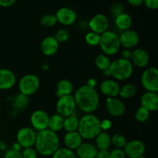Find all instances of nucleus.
<instances>
[{"label": "nucleus", "instance_id": "nucleus-1", "mask_svg": "<svg viewBox=\"0 0 158 158\" xmlns=\"http://www.w3.org/2000/svg\"><path fill=\"white\" fill-rule=\"evenodd\" d=\"M73 97L76 105L86 114H91L98 108L100 98L95 88L83 85L76 91Z\"/></svg>", "mask_w": 158, "mask_h": 158}, {"label": "nucleus", "instance_id": "nucleus-2", "mask_svg": "<svg viewBox=\"0 0 158 158\" xmlns=\"http://www.w3.org/2000/svg\"><path fill=\"white\" fill-rule=\"evenodd\" d=\"M35 151L41 155L52 156L60 148V139L56 133L49 129L39 131L35 142Z\"/></svg>", "mask_w": 158, "mask_h": 158}, {"label": "nucleus", "instance_id": "nucleus-3", "mask_svg": "<svg viewBox=\"0 0 158 158\" xmlns=\"http://www.w3.org/2000/svg\"><path fill=\"white\" fill-rule=\"evenodd\" d=\"M102 131L100 120L98 117L91 114H86L79 120L77 132L82 138L85 140H92Z\"/></svg>", "mask_w": 158, "mask_h": 158}, {"label": "nucleus", "instance_id": "nucleus-4", "mask_svg": "<svg viewBox=\"0 0 158 158\" xmlns=\"http://www.w3.org/2000/svg\"><path fill=\"white\" fill-rule=\"evenodd\" d=\"M110 75L117 80H126L132 76L134 66L131 60L120 58L110 63Z\"/></svg>", "mask_w": 158, "mask_h": 158}, {"label": "nucleus", "instance_id": "nucleus-5", "mask_svg": "<svg viewBox=\"0 0 158 158\" xmlns=\"http://www.w3.org/2000/svg\"><path fill=\"white\" fill-rule=\"evenodd\" d=\"M99 46L106 56H113L117 53L120 48L119 35L113 31L106 30L100 34Z\"/></svg>", "mask_w": 158, "mask_h": 158}, {"label": "nucleus", "instance_id": "nucleus-6", "mask_svg": "<svg viewBox=\"0 0 158 158\" xmlns=\"http://www.w3.org/2000/svg\"><path fill=\"white\" fill-rule=\"evenodd\" d=\"M40 86V80L34 74H27L20 79L19 82V89L20 94L27 97L35 94Z\"/></svg>", "mask_w": 158, "mask_h": 158}, {"label": "nucleus", "instance_id": "nucleus-7", "mask_svg": "<svg viewBox=\"0 0 158 158\" xmlns=\"http://www.w3.org/2000/svg\"><path fill=\"white\" fill-rule=\"evenodd\" d=\"M141 84L148 92L157 93L158 69L156 67H148L141 76Z\"/></svg>", "mask_w": 158, "mask_h": 158}, {"label": "nucleus", "instance_id": "nucleus-8", "mask_svg": "<svg viewBox=\"0 0 158 158\" xmlns=\"http://www.w3.org/2000/svg\"><path fill=\"white\" fill-rule=\"evenodd\" d=\"M77 105L73 95H67L60 97L56 103L57 114L63 117V118L73 115L75 111Z\"/></svg>", "mask_w": 158, "mask_h": 158}, {"label": "nucleus", "instance_id": "nucleus-9", "mask_svg": "<svg viewBox=\"0 0 158 158\" xmlns=\"http://www.w3.org/2000/svg\"><path fill=\"white\" fill-rule=\"evenodd\" d=\"M36 133L30 127L20 128L16 134L17 143L23 148H32L35 145Z\"/></svg>", "mask_w": 158, "mask_h": 158}, {"label": "nucleus", "instance_id": "nucleus-10", "mask_svg": "<svg viewBox=\"0 0 158 158\" xmlns=\"http://www.w3.org/2000/svg\"><path fill=\"white\" fill-rule=\"evenodd\" d=\"M123 152L129 158H140L143 157L144 154L145 145L141 140H131L123 148Z\"/></svg>", "mask_w": 158, "mask_h": 158}, {"label": "nucleus", "instance_id": "nucleus-11", "mask_svg": "<svg viewBox=\"0 0 158 158\" xmlns=\"http://www.w3.org/2000/svg\"><path fill=\"white\" fill-rule=\"evenodd\" d=\"M49 116L46 111L42 110H37L34 111L30 117V122L32 127L35 131H41L48 128Z\"/></svg>", "mask_w": 158, "mask_h": 158}, {"label": "nucleus", "instance_id": "nucleus-12", "mask_svg": "<svg viewBox=\"0 0 158 158\" xmlns=\"http://www.w3.org/2000/svg\"><path fill=\"white\" fill-rule=\"evenodd\" d=\"M89 27L92 32L96 33L102 34L108 30L109 27V19L106 15L102 13H98L94 15L89 22Z\"/></svg>", "mask_w": 158, "mask_h": 158}, {"label": "nucleus", "instance_id": "nucleus-13", "mask_svg": "<svg viewBox=\"0 0 158 158\" xmlns=\"http://www.w3.org/2000/svg\"><path fill=\"white\" fill-rule=\"evenodd\" d=\"M55 15L57 19V23H60L63 26H70L73 24L77 18V15L75 11L69 7L60 8Z\"/></svg>", "mask_w": 158, "mask_h": 158}, {"label": "nucleus", "instance_id": "nucleus-14", "mask_svg": "<svg viewBox=\"0 0 158 158\" xmlns=\"http://www.w3.org/2000/svg\"><path fill=\"white\" fill-rule=\"evenodd\" d=\"M106 109L110 115L115 117H121L125 112V105L121 100L118 98H107L106 101Z\"/></svg>", "mask_w": 158, "mask_h": 158}, {"label": "nucleus", "instance_id": "nucleus-15", "mask_svg": "<svg viewBox=\"0 0 158 158\" xmlns=\"http://www.w3.org/2000/svg\"><path fill=\"white\" fill-rule=\"evenodd\" d=\"M119 39H120V46H122L128 49L135 47L139 43L138 34L137 32L131 29L123 31L120 35H119Z\"/></svg>", "mask_w": 158, "mask_h": 158}, {"label": "nucleus", "instance_id": "nucleus-16", "mask_svg": "<svg viewBox=\"0 0 158 158\" xmlns=\"http://www.w3.org/2000/svg\"><path fill=\"white\" fill-rule=\"evenodd\" d=\"M120 86L114 80H105L100 83V92L108 98H114L119 95Z\"/></svg>", "mask_w": 158, "mask_h": 158}, {"label": "nucleus", "instance_id": "nucleus-17", "mask_svg": "<svg viewBox=\"0 0 158 158\" xmlns=\"http://www.w3.org/2000/svg\"><path fill=\"white\" fill-rule=\"evenodd\" d=\"M131 60L133 66L139 68H144L149 62V55L146 50L142 48H138L131 52Z\"/></svg>", "mask_w": 158, "mask_h": 158}, {"label": "nucleus", "instance_id": "nucleus-18", "mask_svg": "<svg viewBox=\"0 0 158 158\" xmlns=\"http://www.w3.org/2000/svg\"><path fill=\"white\" fill-rule=\"evenodd\" d=\"M60 43L52 35L46 37L41 43V51L46 56L55 55L59 49Z\"/></svg>", "mask_w": 158, "mask_h": 158}, {"label": "nucleus", "instance_id": "nucleus-19", "mask_svg": "<svg viewBox=\"0 0 158 158\" xmlns=\"http://www.w3.org/2000/svg\"><path fill=\"white\" fill-rule=\"evenodd\" d=\"M141 106L150 112H154L158 109V96L157 93L146 92L140 98Z\"/></svg>", "mask_w": 158, "mask_h": 158}, {"label": "nucleus", "instance_id": "nucleus-20", "mask_svg": "<svg viewBox=\"0 0 158 158\" xmlns=\"http://www.w3.org/2000/svg\"><path fill=\"white\" fill-rule=\"evenodd\" d=\"M16 83V77L13 72L7 69H0V89H9Z\"/></svg>", "mask_w": 158, "mask_h": 158}, {"label": "nucleus", "instance_id": "nucleus-21", "mask_svg": "<svg viewBox=\"0 0 158 158\" xmlns=\"http://www.w3.org/2000/svg\"><path fill=\"white\" fill-rule=\"evenodd\" d=\"M63 143L66 148L73 151V150H77L79 146L83 143V138L77 131L67 132L63 138Z\"/></svg>", "mask_w": 158, "mask_h": 158}, {"label": "nucleus", "instance_id": "nucleus-22", "mask_svg": "<svg viewBox=\"0 0 158 158\" xmlns=\"http://www.w3.org/2000/svg\"><path fill=\"white\" fill-rule=\"evenodd\" d=\"M98 150L91 143H82L77 149V154L80 158H95Z\"/></svg>", "mask_w": 158, "mask_h": 158}, {"label": "nucleus", "instance_id": "nucleus-23", "mask_svg": "<svg viewBox=\"0 0 158 158\" xmlns=\"http://www.w3.org/2000/svg\"><path fill=\"white\" fill-rule=\"evenodd\" d=\"M111 145V137L107 132L102 131L95 137V146L98 151H108Z\"/></svg>", "mask_w": 158, "mask_h": 158}, {"label": "nucleus", "instance_id": "nucleus-24", "mask_svg": "<svg viewBox=\"0 0 158 158\" xmlns=\"http://www.w3.org/2000/svg\"><path fill=\"white\" fill-rule=\"evenodd\" d=\"M73 90V86L72 83L68 80H60L56 85V96L60 97H64V96L71 95Z\"/></svg>", "mask_w": 158, "mask_h": 158}, {"label": "nucleus", "instance_id": "nucleus-25", "mask_svg": "<svg viewBox=\"0 0 158 158\" xmlns=\"http://www.w3.org/2000/svg\"><path fill=\"white\" fill-rule=\"evenodd\" d=\"M115 25L120 30H127L132 25V18L129 14L123 12L115 17Z\"/></svg>", "mask_w": 158, "mask_h": 158}, {"label": "nucleus", "instance_id": "nucleus-26", "mask_svg": "<svg viewBox=\"0 0 158 158\" xmlns=\"http://www.w3.org/2000/svg\"><path fill=\"white\" fill-rule=\"evenodd\" d=\"M63 123L64 118L59 114H56L49 117V123H48V129L52 132H58L63 129Z\"/></svg>", "mask_w": 158, "mask_h": 158}, {"label": "nucleus", "instance_id": "nucleus-27", "mask_svg": "<svg viewBox=\"0 0 158 158\" xmlns=\"http://www.w3.org/2000/svg\"><path fill=\"white\" fill-rule=\"evenodd\" d=\"M79 127V119L76 116L71 115L64 118L63 129L66 132H74L77 131Z\"/></svg>", "mask_w": 158, "mask_h": 158}, {"label": "nucleus", "instance_id": "nucleus-28", "mask_svg": "<svg viewBox=\"0 0 158 158\" xmlns=\"http://www.w3.org/2000/svg\"><path fill=\"white\" fill-rule=\"evenodd\" d=\"M94 63L100 70L103 72L109 69L111 62L108 56L105 55V54H100L96 56L95 60H94Z\"/></svg>", "mask_w": 158, "mask_h": 158}, {"label": "nucleus", "instance_id": "nucleus-29", "mask_svg": "<svg viewBox=\"0 0 158 158\" xmlns=\"http://www.w3.org/2000/svg\"><path fill=\"white\" fill-rule=\"evenodd\" d=\"M137 92V88L134 84L127 83L120 89L119 95L123 99H130L134 97Z\"/></svg>", "mask_w": 158, "mask_h": 158}, {"label": "nucleus", "instance_id": "nucleus-30", "mask_svg": "<svg viewBox=\"0 0 158 158\" xmlns=\"http://www.w3.org/2000/svg\"><path fill=\"white\" fill-rule=\"evenodd\" d=\"M29 103V100L27 96L23 95V94H19L15 97L13 101V106L15 109L22 110L24 109Z\"/></svg>", "mask_w": 158, "mask_h": 158}, {"label": "nucleus", "instance_id": "nucleus-31", "mask_svg": "<svg viewBox=\"0 0 158 158\" xmlns=\"http://www.w3.org/2000/svg\"><path fill=\"white\" fill-rule=\"evenodd\" d=\"M52 158H77L73 151L66 148H59L52 155Z\"/></svg>", "mask_w": 158, "mask_h": 158}, {"label": "nucleus", "instance_id": "nucleus-32", "mask_svg": "<svg viewBox=\"0 0 158 158\" xmlns=\"http://www.w3.org/2000/svg\"><path fill=\"white\" fill-rule=\"evenodd\" d=\"M127 143L126 137L120 134H116L111 137V144L114 145L116 148L122 149Z\"/></svg>", "mask_w": 158, "mask_h": 158}, {"label": "nucleus", "instance_id": "nucleus-33", "mask_svg": "<svg viewBox=\"0 0 158 158\" xmlns=\"http://www.w3.org/2000/svg\"><path fill=\"white\" fill-rule=\"evenodd\" d=\"M135 120L140 123H144L149 119L150 117V111L143 108V106L137 108V110L135 112Z\"/></svg>", "mask_w": 158, "mask_h": 158}, {"label": "nucleus", "instance_id": "nucleus-34", "mask_svg": "<svg viewBox=\"0 0 158 158\" xmlns=\"http://www.w3.org/2000/svg\"><path fill=\"white\" fill-rule=\"evenodd\" d=\"M40 23L44 27H52L56 24L57 19L53 14H46L40 19Z\"/></svg>", "mask_w": 158, "mask_h": 158}, {"label": "nucleus", "instance_id": "nucleus-35", "mask_svg": "<svg viewBox=\"0 0 158 158\" xmlns=\"http://www.w3.org/2000/svg\"><path fill=\"white\" fill-rule=\"evenodd\" d=\"M100 38V35L90 31V32L86 33V36H85V41H86V43H87L88 45H89V46H95L99 45Z\"/></svg>", "mask_w": 158, "mask_h": 158}, {"label": "nucleus", "instance_id": "nucleus-36", "mask_svg": "<svg viewBox=\"0 0 158 158\" xmlns=\"http://www.w3.org/2000/svg\"><path fill=\"white\" fill-rule=\"evenodd\" d=\"M69 32L67 29H61L60 30L57 31L56 32L55 35V39L56 40V41L59 43H65V42L67 41L69 38Z\"/></svg>", "mask_w": 158, "mask_h": 158}, {"label": "nucleus", "instance_id": "nucleus-37", "mask_svg": "<svg viewBox=\"0 0 158 158\" xmlns=\"http://www.w3.org/2000/svg\"><path fill=\"white\" fill-rule=\"evenodd\" d=\"M110 12L113 17H117V15L123 12V7L121 4L118 2H115L112 5L110 8Z\"/></svg>", "mask_w": 158, "mask_h": 158}, {"label": "nucleus", "instance_id": "nucleus-38", "mask_svg": "<svg viewBox=\"0 0 158 158\" xmlns=\"http://www.w3.org/2000/svg\"><path fill=\"white\" fill-rule=\"evenodd\" d=\"M23 158H37L38 153L35 151V149L32 148H24V150L22 152Z\"/></svg>", "mask_w": 158, "mask_h": 158}, {"label": "nucleus", "instance_id": "nucleus-39", "mask_svg": "<svg viewBox=\"0 0 158 158\" xmlns=\"http://www.w3.org/2000/svg\"><path fill=\"white\" fill-rule=\"evenodd\" d=\"M124 152H123V149H118V148H115V149L112 150L110 152H109V158H125Z\"/></svg>", "mask_w": 158, "mask_h": 158}, {"label": "nucleus", "instance_id": "nucleus-40", "mask_svg": "<svg viewBox=\"0 0 158 158\" xmlns=\"http://www.w3.org/2000/svg\"><path fill=\"white\" fill-rule=\"evenodd\" d=\"M4 158H23V155L20 151L12 149L5 154Z\"/></svg>", "mask_w": 158, "mask_h": 158}, {"label": "nucleus", "instance_id": "nucleus-41", "mask_svg": "<svg viewBox=\"0 0 158 158\" xmlns=\"http://www.w3.org/2000/svg\"><path fill=\"white\" fill-rule=\"evenodd\" d=\"M143 4L148 9L155 10L158 8V0H143Z\"/></svg>", "mask_w": 158, "mask_h": 158}, {"label": "nucleus", "instance_id": "nucleus-42", "mask_svg": "<svg viewBox=\"0 0 158 158\" xmlns=\"http://www.w3.org/2000/svg\"><path fill=\"white\" fill-rule=\"evenodd\" d=\"M16 0H0V6L4 8L10 7L13 6Z\"/></svg>", "mask_w": 158, "mask_h": 158}, {"label": "nucleus", "instance_id": "nucleus-43", "mask_svg": "<svg viewBox=\"0 0 158 158\" xmlns=\"http://www.w3.org/2000/svg\"><path fill=\"white\" fill-rule=\"evenodd\" d=\"M100 124H101L102 131H105L110 128L111 122L109 120H103V121H100Z\"/></svg>", "mask_w": 158, "mask_h": 158}, {"label": "nucleus", "instance_id": "nucleus-44", "mask_svg": "<svg viewBox=\"0 0 158 158\" xmlns=\"http://www.w3.org/2000/svg\"><path fill=\"white\" fill-rule=\"evenodd\" d=\"M95 158H109V151H98Z\"/></svg>", "mask_w": 158, "mask_h": 158}, {"label": "nucleus", "instance_id": "nucleus-45", "mask_svg": "<svg viewBox=\"0 0 158 158\" xmlns=\"http://www.w3.org/2000/svg\"><path fill=\"white\" fill-rule=\"evenodd\" d=\"M127 2L131 5V6L137 7L143 4V0H127Z\"/></svg>", "mask_w": 158, "mask_h": 158}, {"label": "nucleus", "instance_id": "nucleus-46", "mask_svg": "<svg viewBox=\"0 0 158 158\" xmlns=\"http://www.w3.org/2000/svg\"><path fill=\"white\" fill-rule=\"evenodd\" d=\"M131 51L130 49H126L122 52V58L125 59V60H129L131 57Z\"/></svg>", "mask_w": 158, "mask_h": 158}, {"label": "nucleus", "instance_id": "nucleus-47", "mask_svg": "<svg viewBox=\"0 0 158 158\" xmlns=\"http://www.w3.org/2000/svg\"><path fill=\"white\" fill-rule=\"evenodd\" d=\"M87 86H90V87L92 88H95L96 85H97V81H96L95 79L94 78H91V79H89V80H88L87 82Z\"/></svg>", "mask_w": 158, "mask_h": 158}, {"label": "nucleus", "instance_id": "nucleus-48", "mask_svg": "<svg viewBox=\"0 0 158 158\" xmlns=\"http://www.w3.org/2000/svg\"><path fill=\"white\" fill-rule=\"evenodd\" d=\"M6 143L3 141H2V140H0V151H3V150L6 149Z\"/></svg>", "mask_w": 158, "mask_h": 158}, {"label": "nucleus", "instance_id": "nucleus-49", "mask_svg": "<svg viewBox=\"0 0 158 158\" xmlns=\"http://www.w3.org/2000/svg\"><path fill=\"white\" fill-rule=\"evenodd\" d=\"M140 158H144V157H143H143H140Z\"/></svg>", "mask_w": 158, "mask_h": 158}]
</instances>
